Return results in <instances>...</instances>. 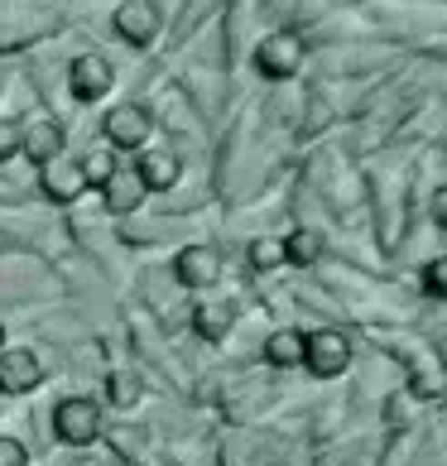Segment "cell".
Masks as SVG:
<instances>
[{
	"label": "cell",
	"mask_w": 447,
	"mask_h": 466,
	"mask_svg": "<svg viewBox=\"0 0 447 466\" xmlns=\"http://www.w3.org/2000/svg\"><path fill=\"white\" fill-rule=\"evenodd\" d=\"M303 366L313 370L318 380L341 375V370L351 366V341H347V332H337V327H318V332H308Z\"/></svg>",
	"instance_id": "obj_1"
},
{
	"label": "cell",
	"mask_w": 447,
	"mask_h": 466,
	"mask_svg": "<svg viewBox=\"0 0 447 466\" xmlns=\"http://www.w3.org/2000/svg\"><path fill=\"white\" fill-rule=\"evenodd\" d=\"M255 67H260V77H269V82L294 77L303 67V39H299V34H289V29L269 34V39L255 44Z\"/></svg>",
	"instance_id": "obj_2"
},
{
	"label": "cell",
	"mask_w": 447,
	"mask_h": 466,
	"mask_svg": "<svg viewBox=\"0 0 447 466\" xmlns=\"http://www.w3.org/2000/svg\"><path fill=\"white\" fill-rule=\"evenodd\" d=\"M54 428H58V438L73 442V447L97 442V438H101V409H97V400H87V394L63 400L58 413H54Z\"/></svg>",
	"instance_id": "obj_3"
},
{
	"label": "cell",
	"mask_w": 447,
	"mask_h": 466,
	"mask_svg": "<svg viewBox=\"0 0 447 466\" xmlns=\"http://www.w3.org/2000/svg\"><path fill=\"white\" fill-rule=\"evenodd\" d=\"M67 82H73V96L77 101H101V96L111 92L116 73H111V63L101 58V54H82V58H73V67H67Z\"/></svg>",
	"instance_id": "obj_4"
},
{
	"label": "cell",
	"mask_w": 447,
	"mask_h": 466,
	"mask_svg": "<svg viewBox=\"0 0 447 466\" xmlns=\"http://www.w3.org/2000/svg\"><path fill=\"white\" fill-rule=\"evenodd\" d=\"M174 274L183 289H208L221 279V250L217 246H188V250H178Z\"/></svg>",
	"instance_id": "obj_5"
},
{
	"label": "cell",
	"mask_w": 447,
	"mask_h": 466,
	"mask_svg": "<svg viewBox=\"0 0 447 466\" xmlns=\"http://www.w3.org/2000/svg\"><path fill=\"white\" fill-rule=\"evenodd\" d=\"M116 34L135 48L154 44V34H159V10L149 5V0H120L116 10Z\"/></svg>",
	"instance_id": "obj_6"
},
{
	"label": "cell",
	"mask_w": 447,
	"mask_h": 466,
	"mask_svg": "<svg viewBox=\"0 0 447 466\" xmlns=\"http://www.w3.org/2000/svg\"><path fill=\"white\" fill-rule=\"evenodd\" d=\"M145 193H149V187H145V178H140V168H135V164H116L111 178L101 183V198H107L111 212H135V207L145 202Z\"/></svg>",
	"instance_id": "obj_7"
},
{
	"label": "cell",
	"mask_w": 447,
	"mask_h": 466,
	"mask_svg": "<svg viewBox=\"0 0 447 466\" xmlns=\"http://www.w3.org/2000/svg\"><path fill=\"white\" fill-rule=\"evenodd\" d=\"M44 198L48 202H77L82 193H87V174H82V159L77 164H67V159H54V164H44Z\"/></svg>",
	"instance_id": "obj_8"
},
{
	"label": "cell",
	"mask_w": 447,
	"mask_h": 466,
	"mask_svg": "<svg viewBox=\"0 0 447 466\" xmlns=\"http://www.w3.org/2000/svg\"><path fill=\"white\" fill-rule=\"evenodd\" d=\"M107 140L120 145V149H140L149 140V111L135 106V101H130V106H116L107 116Z\"/></svg>",
	"instance_id": "obj_9"
},
{
	"label": "cell",
	"mask_w": 447,
	"mask_h": 466,
	"mask_svg": "<svg viewBox=\"0 0 447 466\" xmlns=\"http://www.w3.org/2000/svg\"><path fill=\"white\" fill-rule=\"evenodd\" d=\"M44 380V360L34 351H5L0 356V390L5 394H29Z\"/></svg>",
	"instance_id": "obj_10"
},
{
	"label": "cell",
	"mask_w": 447,
	"mask_h": 466,
	"mask_svg": "<svg viewBox=\"0 0 447 466\" xmlns=\"http://www.w3.org/2000/svg\"><path fill=\"white\" fill-rule=\"evenodd\" d=\"M303 347H308V332L279 327V332H269V341H265V360L279 370H294V366H303Z\"/></svg>",
	"instance_id": "obj_11"
},
{
	"label": "cell",
	"mask_w": 447,
	"mask_h": 466,
	"mask_svg": "<svg viewBox=\"0 0 447 466\" xmlns=\"http://www.w3.org/2000/svg\"><path fill=\"white\" fill-rule=\"evenodd\" d=\"M20 149H25L39 168H44V164H54L58 154H63V130L54 126V120H39V126H29V130H25Z\"/></svg>",
	"instance_id": "obj_12"
},
{
	"label": "cell",
	"mask_w": 447,
	"mask_h": 466,
	"mask_svg": "<svg viewBox=\"0 0 447 466\" xmlns=\"http://www.w3.org/2000/svg\"><path fill=\"white\" fill-rule=\"evenodd\" d=\"M322 250H328V240H322V231H294V236H284V255H289V265H318L322 260Z\"/></svg>",
	"instance_id": "obj_13"
},
{
	"label": "cell",
	"mask_w": 447,
	"mask_h": 466,
	"mask_svg": "<svg viewBox=\"0 0 447 466\" xmlns=\"http://www.w3.org/2000/svg\"><path fill=\"white\" fill-rule=\"evenodd\" d=\"M135 168H140L145 187H159V193L178 183V159H174V154H145V159L135 164Z\"/></svg>",
	"instance_id": "obj_14"
},
{
	"label": "cell",
	"mask_w": 447,
	"mask_h": 466,
	"mask_svg": "<svg viewBox=\"0 0 447 466\" xmlns=\"http://www.w3.org/2000/svg\"><path fill=\"white\" fill-rule=\"evenodd\" d=\"M193 327H198V337L221 341V337L231 332V308L227 303H202L198 313H193Z\"/></svg>",
	"instance_id": "obj_15"
},
{
	"label": "cell",
	"mask_w": 447,
	"mask_h": 466,
	"mask_svg": "<svg viewBox=\"0 0 447 466\" xmlns=\"http://www.w3.org/2000/svg\"><path fill=\"white\" fill-rule=\"evenodd\" d=\"M246 260H250V269H274V265H284V260H289V255H284V236H260V240H250Z\"/></svg>",
	"instance_id": "obj_16"
},
{
	"label": "cell",
	"mask_w": 447,
	"mask_h": 466,
	"mask_svg": "<svg viewBox=\"0 0 447 466\" xmlns=\"http://www.w3.org/2000/svg\"><path fill=\"white\" fill-rule=\"evenodd\" d=\"M111 168H116V159H111L107 149H92L87 159H82V174H87V187H101V183L111 178Z\"/></svg>",
	"instance_id": "obj_17"
},
{
	"label": "cell",
	"mask_w": 447,
	"mask_h": 466,
	"mask_svg": "<svg viewBox=\"0 0 447 466\" xmlns=\"http://www.w3.org/2000/svg\"><path fill=\"white\" fill-rule=\"evenodd\" d=\"M423 289L433 293V299H447V255H438V260L423 265Z\"/></svg>",
	"instance_id": "obj_18"
},
{
	"label": "cell",
	"mask_w": 447,
	"mask_h": 466,
	"mask_svg": "<svg viewBox=\"0 0 447 466\" xmlns=\"http://www.w3.org/2000/svg\"><path fill=\"white\" fill-rule=\"evenodd\" d=\"M20 140H25V130L15 126V120H0V164L20 154Z\"/></svg>",
	"instance_id": "obj_19"
},
{
	"label": "cell",
	"mask_w": 447,
	"mask_h": 466,
	"mask_svg": "<svg viewBox=\"0 0 447 466\" xmlns=\"http://www.w3.org/2000/svg\"><path fill=\"white\" fill-rule=\"evenodd\" d=\"M111 400L116 404H135L140 400V380L135 375H111Z\"/></svg>",
	"instance_id": "obj_20"
},
{
	"label": "cell",
	"mask_w": 447,
	"mask_h": 466,
	"mask_svg": "<svg viewBox=\"0 0 447 466\" xmlns=\"http://www.w3.org/2000/svg\"><path fill=\"white\" fill-rule=\"evenodd\" d=\"M29 452H25V442H15V438H0V466H25Z\"/></svg>",
	"instance_id": "obj_21"
},
{
	"label": "cell",
	"mask_w": 447,
	"mask_h": 466,
	"mask_svg": "<svg viewBox=\"0 0 447 466\" xmlns=\"http://www.w3.org/2000/svg\"><path fill=\"white\" fill-rule=\"evenodd\" d=\"M0 347H5V327H0Z\"/></svg>",
	"instance_id": "obj_22"
}]
</instances>
